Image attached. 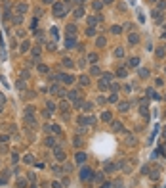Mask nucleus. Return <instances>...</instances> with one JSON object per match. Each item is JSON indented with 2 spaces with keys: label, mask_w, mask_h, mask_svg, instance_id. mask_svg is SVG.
Returning <instances> with one entry per match:
<instances>
[{
  "label": "nucleus",
  "mask_w": 166,
  "mask_h": 188,
  "mask_svg": "<svg viewBox=\"0 0 166 188\" xmlns=\"http://www.w3.org/2000/svg\"><path fill=\"white\" fill-rule=\"evenodd\" d=\"M0 113H2V104H0Z\"/></svg>",
  "instance_id": "09e8293b"
},
{
  "label": "nucleus",
  "mask_w": 166,
  "mask_h": 188,
  "mask_svg": "<svg viewBox=\"0 0 166 188\" xmlns=\"http://www.w3.org/2000/svg\"><path fill=\"white\" fill-rule=\"evenodd\" d=\"M73 144H75V146H80V144H82V140H80V138H75V140H73Z\"/></svg>",
  "instance_id": "e433bc0d"
},
{
  "label": "nucleus",
  "mask_w": 166,
  "mask_h": 188,
  "mask_svg": "<svg viewBox=\"0 0 166 188\" xmlns=\"http://www.w3.org/2000/svg\"><path fill=\"white\" fill-rule=\"evenodd\" d=\"M17 10H19L21 14H23V12H27V4H19V8H17Z\"/></svg>",
  "instance_id": "5701e85b"
},
{
  "label": "nucleus",
  "mask_w": 166,
  "mask_h": 188,
  "mask_svg": "<svg viewBox=\"0 0 166 188\" xmlns=\"http://www.w3.org/2000/svg\"><path fill=\"white\" fill-rule=\"evenodd\" d=\"M128 107H130L128 102H120V104H118V109H120V111H128Z\"/></svg>",
  "instance_id": "6e6552de"
},
{
  "label": "nucleus",
  "mask_w": 166,
  "mask_h": 188,
  "mask_svg": "<svg viewBox=\"0 0 166 188\" xmlns=\"http://www.w3.org/2000/svg\"><path fill=\"white\" fill-rule=\"evenodd\" d=\"M162 37H164V38H166V33H164V35H162Z\"/></svg>",
  "instance_id": "3c124183"
},
{
  "label": "nucleus",
  "mask_w": 166,
  "mask_h": 188,
  "mask_svg": "<svg viewBox=\"0 0 166 188\" xmlns=\"http://www.w3.org/2000/svg\"><path fill=\"white\" fill-rule=\"evenodd\" d=\"M103 2H105V4H111V2H113V0H103Z\"/></svg>",
  "instance_id": "de8ad7c7"
},
{
  "label": "nucleus",
  "mask_w": 166,
  "mask_h": 188,
  "mask_svg": "<svg viewBox=\"0 0 166 188\" xmlns=\"http://www.w3.org/2000/svg\"><path fill=\"white\" fill-rule=\"evenodd\" d=\"M97 21H99V17H97V15H96V17H88V25H90V27H94Z\"/></svg>",
  "instance_id": "9d476101"
},
{
  "label": "nucleus",
  "mask_w": 166,
  "mask_h": 188,
  "mask_svg": "<svg viewBox=\"0 0 166 188\" xmlns=\"http://www.w3.org/2000/svg\"><path fill=\"white\" fill-rule=\"evenodd\" d=\"M63 65H65V67H73L75 63H73V61H71L69 58H65V60H63Z\"/></svg>",
  "instance_id": "dca6fc26"
},
{
  "label": "nucleus",
  "mask_w": 166,
  "mask_h": 188,
  "mask_svg": "<svg viewBox=\"0 0 166 188\" xmlns=\"http://www.w3.org/2000/svg\"><path fill=\"white\" fill-rule=\"evenodd\" d=\"M42 2H44V4H52V0H42Z\"/></svg>",
  "instance_id": "49530a36"
},
{
  "label": "nucleus",
  "mask_w": 166,
  "mask_h": 188,
  "mask_svg": "<svg viewBox=\"0 0 166 188\" xmlns=\"http://www.w3.org/2000/svg\"><path fill=\"white\" fill-rule=\"evenodd\" d=\"M103 44H105V38L99 37V38H97V46H103Z\"/></svg>",
  "instance_id": "bb28decb"
},
{
  "label": "nucleus",
  "mask_w": 166,
  "mask_h": 188,
  "mask_svg": "<svg viewBox=\"0 0 166 188\" xmlns=\"http://www.w3.org/2000/svg\"><path fill=\"white\" fill-rule=\"evenodd\" d=\"M103 186H105V188H109V184H103Z\"/></svg>",
  "instance_id": "8fccbe9b"
},
{
  "label": "nucleus",
  "mask_w": 166,
  "mask_h": 188,
  "mask_svg": "<svg viewBox=\"0 0 166 188\" xmlns=\"http://www.w3.org/2000/svg\"><path fill=\"white\" fill-rule=\"evenodd\" d=\"M101 119H103V121H111V113L109 111H103V113H101Z\"/></svg>",
  "instance_id": "2eb2a0df"
},
{
  "label": "nucleus",
  "mask_w": 166,
  "mask_h": 188,
  "mask_svg": "<svg viewBox=\"0 0 166 188\" xmlns=\"http://www.w3.org/2000/svg\"><path fill=\"white\" fill-rule=\"evenodd\" d=\"M27 77H29V73H27V71H21V79L25 81V79H27Z\"/></svg>",
  "instance_id": "37998d69"
},
{
  "label": "nucleus",
  "mask_w": 166,
  "mask_h": 188,
  "mask_svg": "<svg viewBox=\"0 0 166 188\" xmlns=\"http://www.w3.org/2000/svg\"><path fill=\"white\" fill-rule=\"evenodd\" d=\"M124 184H122V180H115V188H122Z\"/></svg>",
  "instance_id": "72a5a7b5"
},
{
  "label": "nucleus",
  "mask_w": 166,
  "mask_h": 188,
  "mask_svg": "<svg viewBox=\"0 0 166 188\" xmlns=\"http://www.w3.org/2000/svg\"><path fill=\"white\" fill-rule=\"evenodd\" d=\"M157 56H159V58H162V56H164V50H162V48H159V50H157Z\"/></svg>",
  "instance_id": "58836bf2"
},
{
  "label": "nucleus",
  "mask_w": 166,
  "mask_h": 188,
  "mask_svg": "<svg viewBox=\"0 0 166 188\" xmlns=\"http://www.w3.org/2000/svg\"><path fill=\"white\" fill-rule=\"evenodd\" d=\"M111 31H113L115 35H118V33L122 31V27H118V25H113V27H111Z\"/></svg>",
  "instance_id": "f3484780"
},
{
  "label": "nucleus",
  "mask_w": 166,
  "mask_h": 188,
  "mask_svg": "<svg viewBox=\"0 0 166 188\" xmlns=\"http://www.w3.org/2000/svg\"><path fill=\"white\" fill-rule=\"evenodd\" d=\"M77 161H78V163H84V161H86V154H84V152H78V154H77Z\"/></svg>",
  "instance_id": "423d86ee"
},
{
  "label": "nucleus",
  "mask_w": 166,
  "mask_h": 188,
  "mask_svg": "<svg viewBox=\"0 0 166 188\" xmlns=\"http://www.w3.org/2000/svg\"><path fill=\"white\" fill-rule=\"evenodd\" d=\"M38 71H40V73H48V67H46V65H40Z\"/></svg>",
  "instance_id": "c85d7f7f"
},
{
  "label": "nucleus",
  "mask_w": 166,
  "mask_h": 188,
  "mask_svg": "<svg viewBox=\"0 0 166 188\" xmlns=\"http://www.w3.org/2000/svg\"><path fill=\"white\" fill-rule=\"evenodd\" d=\"M86 35H88V37H94V35H96V29H94V27H86Z\"/></svg>",
  "instance_id": "9b49d317"
},
{
  "label": "nucleus",
  "mask_w": 166,
  "mask_h": 188,
  "mask_svg": "<svg viewBox=\"0 0 166 188\" xmlns=\"http://www.w3.org/2000/svg\"><path fill=\"white\" fill-rule=\"evenodd\" d=\"M130 65H132V67H138L139 65V58H130Z\"/></svg>",
  "instance_id": "4468645a"
},
{
  "label": "nucleus",
  "mask_w": 166,
  "mask_h": 188,
  "mask_svg": "<svg viewBox=\"0 0 166 188\" xmlns=\"http://www.w3.org/2000/svg\"><path fill=\"white\" fill-rule=\"evenodd\" d=\"M32 56L38 58V56H40V50H38V48H32Z\"/></svg>",
  "instance_id": "473e14b6"
},
{
  "label": "nucleus",
  "mask_w": 166,
  "mask_h": 188,
  "mask_svg": "<svg viewBox=\"0 0 166 188\" xmlns=\"http://www.w3.org/2000/svg\"><path fill=\"white\" fill-rule=\"evenodd\" d=\"M52 131H54V133H61V129H59L57 125H54V127H52Z\"/></svg>",
  "instance_id": "c03bdc74"
},
{
  "label": "nucleus",
  "mask_w": 166,
  "mask_h": 188,
  "mask_svg": "<svg viewBox=\"0 0 166 188\" xmlns=\"http://www.w3.org/2000/svg\"><path fill=\"white\" fill-rule=\"evenodd\" d=\"M115 54H116L118 58H122V56H124V50H122V48H118V50H116V52H115Z\"/></svg>",
  "instance_id": "f704fd0d"
},
{
  "label": "nucleus",
  "mask_w": 166,
  "mask_h": 188,
  "mask_svg": "<svg viewBox=\"0 0 166 188\" xmlns=\"http://www.w3.org/2000/svg\"><path fill=\"white\" fill-rule=\"evenodd\" d=\"M92 175H94V173H92V169H88V167H84L82 171H80V179H82V180L92 179Z\"/></svg>",
  "instance_id": "7ed1b4c3"
},
{
  "label": "nucleus",
  "mask_w": 166,
  "mask_h": 188,
  "mask_svg": "<svg viewBox=\"0 0 166 188\" xmlns=\"http://www.w3.org/2000/svg\"><path fill=\"white\" fill-rule=\"evenodd\" d=\"M67 33H69V35L73 37V35L77 33V27H75V25H67Z\"/></svg>",
  "instance_id": "ddd939ff"
},
{
  "label": "nucleus",
  "mask_w": 166,
  "mask_h": 188,
  "mask_svg": "<svg viewBox=\"0 0 166 188\" xmlns=\"http://www.w3.org/2000/svg\"><path fill=\"white\" fill-rule=\"evenodd\" d=\"M80 84H88V77H80Z\"/></svg>",
  "instance_id": "a19ab883"
},
{
  "label": "nucleus",
  "mask_w": 166,
  "mask_h": 188,
  "mask_svg": "<svg viewBox=\"0 0 166 188\" xmlns=\"http://www.w3.org/2000/svg\"><path fill=\"white\" fill-rule=\"evenodd\" d=\"M82 15H84V10L82 8H77V10H75V17L78 19V17H82Z\"/></svg>",
  "instance_id": "f8f14e48"
},
{
  "label": "nucleus",
  "mask_w": 166,
  "mask_h": 188,
  "mask_svg": "<svg viewBox=\"0 0 166 188\" xmlns=\"http://www.w3.org/2000/svg\"><path fill=\"white\" fill-rule=\"evenodd\" d=\"M54 15H65V6H63V2L54 4Z\"/></svg>",
  "instance_id": "f03ea898"
},
{
  "label": "nucleus",
  "mask_w": 166,
  "mask_h": 188,
  "mask_svg": "<svg viewBox=\"0 0 166 188\" xmlns=\"http://www.w3.org/2000/svg\"><path fill=\"white\" fill-rule=\"evenodd\" d=\"M111 79H113L111 73H105V75H103V81H105V83H111Z\"/></svg>",
  "instance_id": "412c9836"
},
{
  "label": "nucleus",
  "mask_w": 166,
  "mask_h": 188,
  "mask_svg": "<svg viewBox=\"0 0 166 188\" xmlns=\"http://www.w3.org/2000/svg\"><path fill=\"white\" fill-rule=\"evenodd\" d=\"M90 73H92V75H99V67H92Z\"/></svg>",
  "instance_id": "b1692460"
},
{
  "label": "nucleus",
  "mask_w": 166,
  "mask_h": 188,
  "mask_svg": "<svg viewBox=\"0 0 166 188\" xmlns=\"http://www.w3.org/2000/svg\"><path fill=\"white\" fill-rule=\"evenodd\" d=\"M46 106H48V109H50V111H54V102H48V104H46Z\"/></svg>",
  "instance_id": "ea45409f"
},
{
  "label": "nucleus",
  "mask_w": 166,
  "mask_h": 188,
  "mask_svg": "<svg viewBox=\"0 0 166 188\" xmlns=\"http://www.w3.org/2000/svg\"><path fill=\"white\" fill-rule=\"evenodd\" d=\"M75 44H77V40H75L73 37H69V38H67V42H65V46H67V48H73Z\"/></svg>",
  "instance_id": "39448f33"
},
{
  "label": "nucleus",
  "mask_w": 166,
  "mask_h": 188,
  "mask_svg": "<svg viewBox=\"0 0 166 188\" xmlns=\"http://www.w3.org/2000/svg\"><path fill=\"white\" fill-rule=\"evenodd\" d=\"M54 144H55V138L48 136V138H46V146H54Z\"/></svg>",
  "instance_id": "a211bd4d"
},
{
  "label": "nucleus",
  "mask_w": 166,
  "mask_h": 188,
  "mask_svg": "<svg viewBox=\"0 0 166 188\" xmlns=\"http://www.w3.org/2000/svg\"><path fill=\"white\" fill-rule=\"evenodd\" d=\"M21 50L27 52V50H29V42H23V44H21Z\"/></svg>",
  "instance_id": "2f4dec72"
},
{
  "label": "nucleus",
  "mask_w": 166,
  "mask_h": 188,
  "mask_svg": "<svg viewBox=\"0 0 166 188\" xmlns=\"http://www.w3.org/2000/svg\"><path fill=\"white\" fill-rule=\"evenodd\" d=\"M138 40H139V38H138V35H130V42H132V44H136Z\"/></svg>",
  "instance_id": "4be33fe9"
},
{
  "label": "nucleus",
  "mask_w": 166,
  "mask_h": 188,
  "mask_svg": "<svg viewBox=\"0 0 166 188\" xmlns=\"http://www.w3.org/2000/svg\"><path fill=\"white\" fill-rule=\"evenodd\" d=\"M32 161H34V158H32V156H27V158H25V163H32Z\"/></svg>",
  "instance_id": "4c0bfd02"
},
{
  "label": "nucleus",
  "mask_w": 166,
  "mask_h": 188,
  "mask_svg": "<svg viewBox=\"0 0 166 188\" xmlns=\"http://www.w3.org/2000/svg\"><path fill=\"white\" fill-rule=\"evenodd\" d=\"M105 169H107V173H113V171H115V169H116V165H115V163H105Z\"/></svg>",
  "instance_id": "1a4fd4ad"
},
{
  "label": "nucleus",
  "mask_w": 166,
  "mask_h": 188,
  "mask_svg": "<svg viewBox=\"0 0 166 188\" xmlns=\"http://www.w3.org/2000/svg\"><path fill=\"white\" fill-rule=\"evenodd\" d=\"M113 129H115V131H118V129H122V125H120V123H116V121H115V123H113Z\"/></svg>",
  "instance_id": "7c9ffc66"
},
{
  "label": "nucleus",
  "mask_w": 166,
  "mask_h": 188,
  "mask_svg": "<svg viewBox=\"0 0 166 188\" xmlns=\"http://www.w3.org/2000/svg\"><path fill=\"white\" fill-rule=\"evenodd\" d=\"M82 107H84V111H90L92 109V104H82Z\"/></svg>",
  "instance_id": "c9c22d12"
},
{
  "label": "nucleus",
  "mask_w": 166,
  "mask_h": 188,
  "mask_svg": "<svg viewBox=\"0 0 166 188\" xmlns=\"http://www.w3.org/2000/svg\"><path fill=\"white\" fill-rule=\"evenodd\" d=\"M88 60H90V61H96V60H97V54H90Z\"/></svg>",
  "instance_id": "cd10ccee"
},
{
  "label": "nucleus",
  "mask_w": 166,
  "mask_h": 188,
  "mask_svg": "<svg viewBox=\"0 0 166 188\" xmlns=\"http://www.w3.org/2000/svg\"><path fill=\"white\" fill-rule=\"evenodd\" d=\"M54 154H55V159H59V161H63V159H65V152H63V150L55 148V150H54Z\"/></svg>",
  "instance_id": "20e7f679"
},
{
  "label": "nucleus",
  "mask_w": 166,
  "mask_h": 188,
  "mask_svg": "<svg viewBox=\"0 0 166 188\" xmlns=\"http://www.w3.org/2000/svg\"><path fill=\"white\" fill-rule=\"evenodd\" d=\"M166 8V0H160V2H159V10H164Z\"/></svg>",
  "instance_id": "a878e982"
},
{
  "label": "nucleus",
  "mask_w": 166,
  "mask_h": 188,
  "mask_svg": "<svg viewBox=\"0 0 166 188\" xmlns=\"http://www.w3.org/2000/svg\"><path fill=\"white\" fill-rule=\"evenodd\" d=\"M0 142H2V144H6V142H8V136H6V134H4V136H0Z\"/></svg>",
  "instance_id": "79ce46f5"
},
{
  "label": "nucleus",
  "mask_w": 166,
  "mask_h": 188,
  "mask_svg": "<svg viewBox=\"0 0 166 188\" xmlns=\"http://www.w3.org/2000/svg\"><path fill=\"white\" fill-rule=\"evenodd\" d=\"M126 73H128V71H126V69H124V67H122V69H118V71H116V75H118V77H126Z\"/></svg>",
  "instance_id": "aec40b11"
},
{
  "label": "nucleus",
  "mask_w": 166,
  "mask_h": 188,
  "mask_svg": "<svg viewBox=\"0 0 166 188\" xmlns=\"http://www.w3.org/2000/svg\"><path fill=\"white\" fill-rule=\"evenodd\" d=\"M69 100L75 102V106H77V107L82 106V102H80V92H78V90H71V92H69Z\"/></svg>",
  "instance_id": "f257e3e1"
},
{
  "label": "nucleus",
  "mask_w": 166,
  "mask_h": 188,
  "mask_svg": "<svg viewBox=\"0 0 166 188\" xmlns=\"http://www.w3.org/2000/svg\"><path fill=\"white\" fill-rule=\"evenodd\" d=\"M21 21H23V15H21V14H19V15H15V19H13V23H15V25H19Z\"/></svg>",
  "instance_id": "6ab92c4d"
},
{
  "label": "nucleus",
  "mask_w": 166,
  "mask_h": 188,
  "mask_svg": "<svg viewBox=\"0 0 166 188\" xmlns=\"http://www.w3.org/2000/svg\"><path fill=\"white\" fill-rule=\"evenodd\" d=\"M139 75H141V77H147L149 71H147V69H139Z\"/></svg>",
  "instance_id": "c756f323"
},
{
  "label": "nucleus",
  "mask_w": 166,
  "mask_h": 188,
  "mask_svg": "<svg viewBox=\"0 0 166 188\" xmlns=\"http://www.w3.org/2000/svg\"><path fill=\"white\" fill-rule=\"evenodd\" d=\"M4 102H6V98H4V94L0 92V104H4Z\"/></svg>",
  "instance_id": "a18cd8bd"
},
{
  "label": "nucleus",
  "mask_w": 166,
  "mask_h": 188,
  "mask_svg": "<svg viewBox=\"0 0 166 188\" xmlns=\"http://www.w3.org/2000/svg\"><path fill=\"white\" fill-rule=\"evenodd\" d=\"M59 77L63 79V83H65V84H71V83H73V77H71V75H59Z\"/></svg>",
  "instance_id": "0eeeda50"
},
{
  "label": "nucleus",
  "mask_w": 166,
  "mask_h": 188,
  "mask_svg": "<svg viewBox=\"0 0 166 188\" xmlns=\"http://www.w3.org/2000/svg\"><path fill=\"white\" fill-rule=\"evenodd\" d=\"M107 86H109V83H105L103 79L99 81V88H107Z\"/></svg>",
  "instance_id": "393cba45"
}]
</instances>
